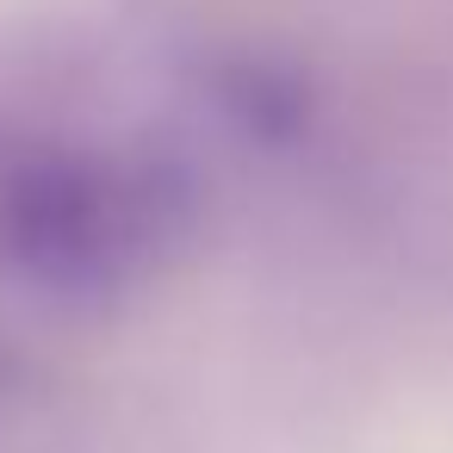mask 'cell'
<instances>
[{
    "mask_svg": "<svg viewBox=\"0 0 453 453\" xmlns=\"http://www.w3.org/2000/svg\"><path fill=\"white\" fill-rule=\"evenodd\" d=\"M150 236V211L106 168L63 156L26 168L0 199V242L50 292L112 286Z\"/></svg>",
    "mask_w": 453,
    "mask_h": 453,
    "instance_id": "obj_1",
    "label": "cell"
}]
</instances>
